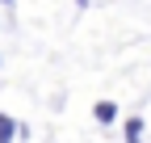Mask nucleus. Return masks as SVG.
Here are the masks:
<instances>
[{
  "label": "nucleus",
  "mask_w": 151,
  "mask_h": 143,
  "mask_svg": "<svg viewBox=\"0 0 151 143\" xmlns=\"http://www.w3.org/2000/svg\"><path fill=\"white\" fill-rule=\"evenodd\" d=\"M92 118H97L101 126H109V122H118V105H113V101H97V105H92Z\"/></svg>",
  "instance_id": "1"
},
{
  "label": "nucleus",
  "mask_w": 151,
  "mask_h": 143,
  "mask_svg": "<svg viewBox=\"0 0 151 143\" xmlns=\"http://www.w3.org/2000/svg\"><path fill=\"white\" fill-rule=\"evenodd\" d=\"M122 135H126V143H143V118H139V114H130V118H126V126H122Z\"/></svg>",
  "instance_id": "2"
},
{
  "label": "nucleus",
  "mask_w": 151,
  "mask_h": 143,
  "mask_svg": "<svg viewBox=\"0 0 151 143\" xmlns=\"http://www.w3.org/2000/svg\"><path fill=\"white\" fill-rule=\"evenodd\" d=\"M17 135H21V126H17L9 114H0V143H13Z\"/></svg>",
  "instance_id": "3"
},
{
  "label": "nucleus",
  "mask_w": 151,
  "mask_h": 143,
  "mask_svg": "<svg viewBox=\"0 0 151 143\" xmlns=\"http://www.w3.org/2000/svg\"><path fill=\"white\" fill-rule=\"evenodd\" d=\"M0 4H13V0H0Z\"/></svg>",
  "instance_id": "4"
},
{
  "label": "nucleus",
  "mask_w": 151,
  "mask_h": 143,
  "mask_svg": "<svg viewBox=\"0 0 151 143\" xmlns=\"http://www.w3.org/2000/svg\"><path fill=\"white\" fill-rule=\"evenodd\" d=\"M0 63H4V59H0Z\"/></svg>",
  "instance_id": "5"
}]
</instances>
